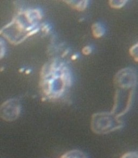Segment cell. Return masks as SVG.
I'll return each instance as SVG.
<instances>
[{
  "label": "cell",
  "mask_w": 138,
  "mask_h": 158,
  "mask_svg": "<svg viewBox=\"0 0 138 158\" xmlns=\"http://www.w3.org/2000/svg\"><path fill=\"white\" fill-rule=\"evenodd\" d=\"M60 158H87V156L81 151L75 149L66 152Z\"/></svg>",
  "instance_id": "2"
},
{
  "label": "cell",
  "mask_w": 138,
  "mask_h": 158,
  "mask_svg": "<svg viewBox=\"0 0 138 158\" xmlns=\"http://www.w3.org/2000/svg\"><path fill=\"white\" fill-rule=\"evenodd\" d=\"M122 123L116 116L109 113H98L93 116L91 128L97 134H106L119 129Z\"/></svg>",
  "instance_id": "1"
},
{
  "label": "cell",
  "mask_w": 138,
  "mask_h": 158,
  "mask_svg": "<svg viewBox=\"0 0 138 158\" xmlns=\"http://www.w3.org/2000/svg\"><path fill=\"white\" fill-rule=\"evenodd\" d=\"M120 158H138L137 152H129L124 154Z\"/></svg>",
  "instance_id": "3"
}]
</instances>
